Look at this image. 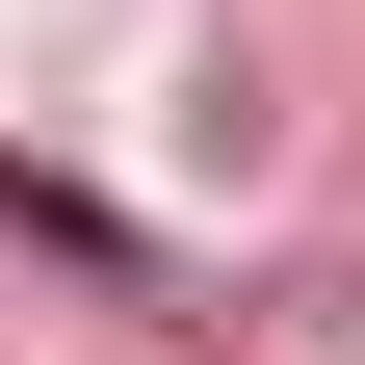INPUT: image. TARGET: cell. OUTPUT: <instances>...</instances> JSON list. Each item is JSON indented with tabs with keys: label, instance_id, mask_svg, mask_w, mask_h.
<instances>
[{
	"label": "cell",
	"instance_id": "1",
	"mask_svg": "<svg viewBox=\"0 0 365 365\" xmlns=\"http://www.w3.org/2000/svg\"><path fill=\"white\" fill-rule=\"evenodd\" d=\"M0 235H26V261H78V287H130V209H105V182H0Z\"/></svg>",
	"mask_w": 365,
	"mask_h": 365
}]
</instances>
